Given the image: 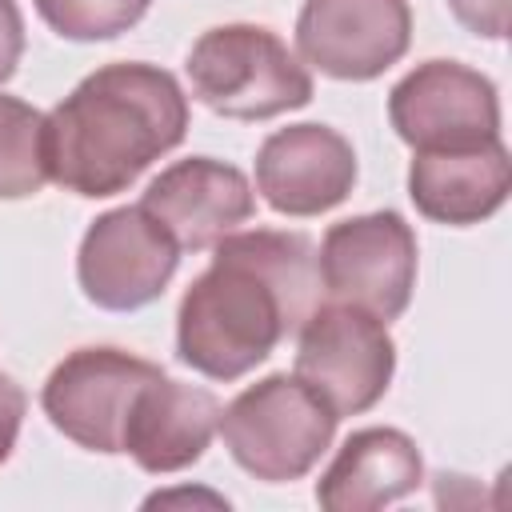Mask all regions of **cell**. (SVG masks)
<instances>
[{
    "label": "cell",
    "mask_w": 512,
    "mask_h": 512,
    "mask_svg": "<svg viewBox=\"0 0 512 512\" xmlns=\"http://www.w3.org/2000/svg\"><path fill=\"white\" fill-rule=\"evenodd\" d=\"M412 44L408 0H304L296 52L332 80H376Z\"/></svg>",
    "instance_id": "cell-10"
},
{
    "label": "cell",
    "mask_w": 512,
    "mask_h": 512,
    "mask_svg": "<svg viewBox=\"0 0 512 512\" xmlns=\"http://www.w3.org/2000/svg\"><path fill=\"white\" fill-rule=\"evenodd\" d=\"M316 268L328 300L356 304L388 324L416 288V232L392 208L348 216L324 232Z\"/></svg>",
    "instance_id": "cell-6"
},
{
    "label": "cell",
    "mask_w": 512,
    "mask_h": 512,
    "mask_svg": "<svg viewBox=\"0 0 512 512\" xmlns=\"http://www.w3.org/2000/svg\"><path fill=\"white\" fill-rule=\"evenodd\" d=\"M452 16L484 40H504L508 36V0H448Z\"/></svg>",
    "instance_id": "cell-18"
},
{
    "label": "cell",
    "mask_w": 512,
    "mask_h": 512,
    "mask_svg": "<svg viewBox=\"0 0 512 512\" xmlns=\"http://www.w3.org/2000/svg\"><path fill=\"white\" fill-rule=\"evenodd\" d=\"M40 20L76 44H96L112 40L144 20L152 0H32Z\"/></svg>",
    "instance_id": "cell-17"
},
{
    "label": "cell",
    "mask_w": 512,
    "mask_h": 512,
    "mask_svg": "<svg viewBox=\"0 0 512 512\" xmlns=\"http://www.w3.org/2000/svg\"><path fill=\"white\" fill-rule=\"evenodd\" d=\"M44 184V112L0 92V200L36 196Z\"/></svg>",
    "instance_id": "cell-16"
},
{
    "label": "cell",
    "mask_w": 512,
    "mask_h": 512,
    "mask_svg": "<svg viewBox=\"0 0 512 512\" xmlns=\"http://www.w3.org/2000/svg\"><path fill=\"white\" fill-rule=\"evenodd\" d=\"M152 376H160V364L124 348H76L48 372L40 388V408L52 428L72 444L116 456L124 452L128 412Z\"/></svg>",
    "instance_id": "cell-7"
},
{
    "label": "cell",
    "mask_w": 512,
    "mask_h": 512,
    "mask_svg": "<svg viewBox=\"0 0 512 512\" xmlns=\"http://www.w3.org/2000/svg\"><path fill=\"white\" fill-rule=\"evenodd\" d=\"M140 208L164 224L180 252H204L256 212V192L236 164L188 156L168 164L140 196Z\"/></svg>",
    "instance_id": "cell-12"
},
{
    "label": "cell",
    "mask_w": 512,
    "mask_h": 512,
    "mask_svg": "<svg viewBox=\"0 0 512 512\" xmlns=\"http://www.w3.org/2000/svg\"><path fill=\"white\" fill-rule=\"evenodd\" d=\"M388 120L412 152L500 140L496 84L460 60H424L388 92Z\"/></svg>",
    "instance_id": "cell-9"
},
{
    "label": "cell",
    "mask_w": 512,
    "mask_h": 512,
    "mask_svg": "<svg viewBox=\"0 0 512 512\" xmlns=\"http://www.w3.org/2000/svg\"><path fill=\"white\" fill-rule=\"evenodd\" d=\"M316 304L320 268L304 232L236 228L180 296L176 356L208 380H240L296 336Z\"/></svg>",
    "instance_id": "cell-1"
},
{
    "label": "cell",
    "mask_w": 512,
    "mask_h": 512,
    "mask_svg": "<svg viewBox=\"0 0 512 512\" xmlns=\"http://www.w3.org/2000/svg\"><path fill=\"white\" fill-rule=\"evenodd\" d=\"M356 184V152L328 124L276 128L256 152V192L280 216H320L348 200Z\"/></svg>",
    "instance_id": "cell-11"
},
{
    "label": "cell",
    "mask_w": 512,
    "mask_h": 512,
    "mask_svg": "<svg viewBox=\"0 0 512 512\" xmlns=\"http://www.w3.org/2000/svg\"><path fill=\"white\" fill-rule=\"evenodd\" d=\"M188 136V96L180 80L144 60L88 72L52 112H44L48 180L84 200H104Z\"/></svg>",
    "instance_id": "cell-2"
},
{
    "label": "cell",
    "mask_w": 512,
    "mask_h": 512,
    "mask_svg": "<svg viewBox=\"0 0 512 512\" xmlns=\"http://www.w3.org/2000/svg\"><path fill=\"white\" fill-rule=\"evenodd\" d=\"M24 412H28V396H24V388H20L8 372H0V464H4V460L12 456V448H16Z\"/></svg>",
    "instance_id": "cell-19"
},
{
    "label": "cell",
    "mask_w": 512,
    "mask_h": 512,
    "mask_svg": "<svg viewBox=\"0 0 512 512\" xmlns=\"http://www.w3.org/2000/svg\"><path fill=\"white\" fill-rule=\"evenodd\" d=\"M24 56V16L16 0H0V84L16 76V64Z\"/></svg>",
    "instance_id": "cell-20"
},
{
    "label": "cell",
    "mask_w": 512,
    "mask_h": 512,
    "mask_svg": "<svg viewBox=\"0 0 512 512\" xmlns=\"http://www.w3.org/2000/svg\"><path fill=\"white\" fill-rule=\"evenodd\" d=\"M292 372L336 416H360L384 400L396 372V344L380 316L328 300L300 324Z\"/></svg>",
    "instance_id": "cell-5"
},
{
    "label": "cell",
    "mask_w": 512,
    "mask_h": 512,
    "mask_svg": "<svg viewBox=\"0 0 512 512\" xmlns=\"http://www.w3.org/2000/svg\"><path fill=\"white\" fill-rule=\"evenodd\" d=\"M424 480V456L400 428L352 432L324 476L316 480V504L324 512H376L412 496Z\"/></svg>",
    "instance_id": "cell-15"
},
{
    "label": "cell",
    "mask_w": 512,
    "mask_h": 512,
    "mask_svg": "<svg viewBox=\"0 0 512 512\" xmlns=\"http://www.w3.org/2000/svg\"><path fill=\"white\" fill-rule=\"evenodd\" d=\"M180 244L140 204L96 216L76 252L80 292L104 312H136L164 296L176 276Z\"/></svg>",
    "instance_id": "cell-8"
},
{
    "label": "cell",
    "mask_w": 512,
    "mask_h": 512,
    "mask_svg": "<svg viewBox=\"0 0 512 512\" xmlns=\"http://www.w3.org/2000/svg\"><path fill=\"white\" fill-rule=\"evenodd\" d=\"M512 192V160L504 140L472 148L412 152L408 196L420 216L448 228H468L504 208Z\"/></svg>",
    "instance_id": "cell-13"
},
{
    "label": "cell",
    "mask_w": 512,
    "mask_h": 512,
    "mask_svg": "<svg viewBox=\"0 0 512 512\" xmlns=\"http://www.w3.org/2000/svg\"><path fill=\"white\" fill-rule=\"evenodd\" d=\"M340 416L292 372H272L220 408V436L232 460L264 480L288 484L316 468L336 436Z\"/></svg>",
    "instance_id": "cell-4"
},
{
    "label": "cell",
    "mask_w": 512,
    "mask_h": 512,
    "mask_svg": "<svg viewBox=\"0 0 512 512\" xmlns=\"http://www.w3.org/2000/svg\"><path fill=\"white\" fill-rule=\"evenodd\" d=\"M192 96L228 120H272L312 100L308 64L264 24H216L184 60Z\"/></svg>",
    "instance_id": "cell-3"
},
{
    "label": "cell",
    "mask_w": 512,
    "mask_h": 512,
    "mask_svg": "<svg viewBox=\"0 0 512 512\" xmlns=\"http://www.w3.org/2000/svg\"><path fill=\"white\" fill-rule=\"evenodd\" d=\"M220 428V400L208 388H192L152 376L124 424V452L152 476L192 468Z\"/></svg>",
    "instance_id": "cell-14"
}]
</instances>
